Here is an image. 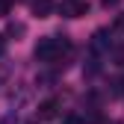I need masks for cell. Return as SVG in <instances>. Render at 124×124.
<instances>
[{
	"label": "cell",
	"instance_id": "5",
	"mask_svg": "<svg viewBox=\"0 0 124 124\" xmlns=\"http://www.w3.org/2000/svg\"><path fill=\"white\" fill-rule=\"evenodd\" d=\"M112 47V41L106 39V30H98L95 33V39H92V50H98V53H106Z\"/></svg>",
	"mask_w": 124,
	"mask_h": 124
},
{
	"label": "cell",
	"instance_id": "4",
	"mask_svg": "<svg viewBox=\"0 0 124 124\" xmlns=\"http://www.w3.org/2000/svg\"><path fill=\"white\" fill-rule=\"evenodd\" d=\"M59 106H62L59 98H47L44 103H39V118H56L59 115Z\"/></svg>",
	"mask_w": 124,
	"mask_h": 124
},
{
	"label": "cell",
	"instance_id": "1",
	"mask_svg": "<svg viewBox=\"0 0 124 124\" xmlns=\"http://www.w3.org/2000/svg\"><path fill=\"white\" fill-rule=\"evenodd\" d=\"M71 50V41L62 36V39H56V36H50V39H41L39 44H36V59L39 62H56V59H62Z\"/></svg>",
	"mask_w": 124,
	"mask_h": 124
},
{
	"label": "cell",
	"instance_id": "6",
	"mask_svg": "<svg viewBox=\"0 0 124 124\" xmlns=\"http://www.w3.org/2000/svg\"><path fill=\"white\" fill-rule=\"evenodd\" d=\"M24 30H27L24 24H9V33L12 36H24Z\"/></svg>",
	"mask_w": 124,
	"mask_h": 124
},
{
	"label": "cell",
	"instance_id": "8",
	"mask_svg": "<svg viewBox=\"0 0 124 124\" xmlns=\"http://www.w3.org/2000/svg\"><path fill=\"white\" fill-rule=\"evenodd\" d=\"M6 53V36H0V56Z\"/></svg>",
	"mask_w": 124,
	"mask_h": 124
},
{
	"label": "cell",
	"instance_id": "3",
	"mask_svg": "<svg viewBox=\"0 0 124 124\" xmlns=\"http://www.w3.org/2000/svg\"><path fill=\"white\" fill-rule=\"evenodd\" d=\"M56 9H59L56 0H33V15L36 18H50Z\"/></svg>",
	"mask_w": 124,
	"mask_h": 124
},
{
	"label": "cell",
	"instance_id": "7",
	"mask_svg": "<svg viewBox=\"0 0 124 124\" xmlns=\"http://www.w3.org/2000/svg\"><path fill=\"white\" fill-rule=\"evenodd\" d=\"M115 30H124V15H118V18H115Z\"/></svg>",
	"mask_w": 124,
	"mask_h": 124
},
{
	"label": "cell",
	"instance_id": "2",
	"mask_svg": "<svg viewBox=\"0 0 124 124\" xmlns=\"http://www.w3.org/2000/svg\"><path fill=\"white\" fill-rule=\"evenodd\" d=\"M59 15L62 18H83V15H89V3L86 0H62Z\"/></svg>",
	"mask_w": 124,
	"mask_h": 124
}]
</instances>
